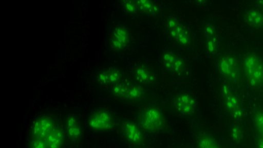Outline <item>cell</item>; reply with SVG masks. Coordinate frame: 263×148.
Segmentation results:
<instances>
[{
    "label": "cell",
    "instance_id": "obj_20",
    "mask_svg": "<svg viewBox=\"0 0 263 148\" xmlns=\"http://www.w3.org/2000/svg\"><path fill=\"white\" fill-rule=\"evenodd\" d=\"M197 148H221L217 141L211 135L203 134L197 141Z\"/></svg>",
    "mask_w": 263,
    "mask_h": 148
},
{
    "label": "cell",
    "instance_id": "obj_4",
    "mask_svg": "<svg viewBox=\"0 0 263 148\" xmlns=\"http://www.w3.org/2000/svg\"><path fill=\"white\" fill-rule=\"evenodd\" d=\"M138 124L143 131L149 133H156L163 130L166 121L159 108L150 106L143 109L139 114Z\"/></svg>",
    "mask_w": 263,
    "mask_h": 148
},
{
    "label": "cell",
    "instance_id": "obj_19",
    "mask_svg": "<svg viewBox=\"0 0 263 148\" xmlns=\"http://www.w3.org/2000/svg\"><path fill=\"white\" fill-rule=\"evenodd\" d=\"M138 9L142 12L149 14H156L159 13L160 9L154 2L147 0L135 1Z\"/></svg>",
    "mask_w": 263,
    "mask_h": 148
},
{
    "label": "cell",
    "instance_id": "obj_3",
    "mask_svg": "<svg viewBox=\"0 0 263 148\" xmlns=\"http://www.w3.org/2000/svg\"><path fill=\"white\" fill-rule=\"evenodd\" d=\"M243 74L248 84L252 88L263 86V61L255 53L245 54L241 62Z\"/></svg>",
    "mask_w": 263,
    "mask_h": 148
},
{
    "label": "cell",
    "instance_id": "obj_18",
    "mask_svg": "<svg viewBox=\"0 0 263 148\" xmlns=\"http://www.w3.org/2000/svg\"><path fill=\"white\" fill-rule=\"evenodd\" d=\"M253 123L257 135L263 139V109L256 107L252 112Z\"/></svg>",
    "mask_w": 263,
    "mask_h": 148
},
{
    "label": "cell",
    "instance_id": "obj_24",
    "mask_svg": "<svg viewBox=\"0 0 263 148\" xmlns=\"http://www.w3.org/2000/svg\"><path fill=\"white\" fill-rule=\"evenodd\" d=\"M259 5L263 8V1H259L258 2Z\"/></svg>",
    "mask_w": 263,
    "mask_h": 148
},
{
    "label": "cell",
    "instance_id": "obj_7",
    "mask_svg": "<svg viewBox=\"0 0 263 148\" xmlns=\"http://www.w3.org/2000/svg\"><path fill=\"white\" fill-rule=\"evenodd\" d=\"M220 91L227 110L234 119H241L243 116V110L241 100L238 95L227 84L222 85Z\"/></svg>",
    "mask_w": 263,
    "mask_h": 148
},
{
    "label": "cell",
    "instance_id": "obj_13",
    "mask_svg": "<svg viewBox=\"0 0 263 148\" xmlns=\"http://www.w3.org/2000/svg\"><path fill=\"white\" fill-rule=\"evenodd\" d=\"M129 39L127 30L122 26L117 27L114 30L111 36V46L116 50H121L127 45Z\"/></svg>",
    "mask_w": 263,
    "mask_h": 148
},
{
    "label": "cell",
    "instance_id": "obj_12",
    "mask_svg": "<svg viewBox=\"0 0 263 148\" xmlns=\"http://www.w3.org/2000/svg\"><path fill=\"white\" fill-rule=\"evenodd\" d=\"M162 62L164 67L171 72L180 74L185 69V65L182 59L176 54L167 51L162 55Z\"/></svg>",
    "mask_w": 263,
    "mask_h": 148
},
{
    "label": "cell",
    "instance_id": "obj_9",
    "mask_svg": "<svg viewBox=\"0 0 263 148\" xmlns=\"http://www.w3.org/2000/svg\"><path fill=\"white\" fill-rule=\"evenodd\" d=\"M166 26L170 35L178 44L182 46L189 45L191 36L186 28L174 17L167 19Z\"/></svg>",
    "mask_w": 263,
    "mask_h": 148
},
{
    "label": "cell",
    "instance_id": "obj_11",
    "mask_svg": "<svg viewBox=\"0 0 263 148\" xmlns=\"http://www.w3.org/2000/svg\"><path fill=\"white\" fill-rule=\"evenodd\" d=\"M175 109L180 114L188 116L195 111L196 103L195 98L187 93H181L177 95L173 101Z\"/></svg>",
    "mask_w": 263,
    "mask_h": 148
},
{
    "label": "cell",
    "instance_id": "obj_8",
    "mask_svg": "<svg viewBox=\"0 0 263 148\" xmlns=\"http://www.w3.org/2000/svg\"><path fill=\"white\" fill-rule=\"evenodd\" d=\"M111 92L116 97L132 101L141 100L144 91L139 85L131 83H118L112 86Z\"/></svg>",
    "mask_w": 263,
    "mask_h": 148
},
{
    "label": "cell",
    "instance_id": "obj_1",
    "mask_svg": "<svg viewBox=\"0 0 263 148\" xmlns=\"http://www.w3.org/2000/svg\"><path fill=\"white\" fill-rule=\"evenodd\" d=\"M66 145L60 118L45 114L34 120L29 132L28 148H64Z\"/></svg>",
    "mask_w": 263,
    "mask_h": 148
},
{
    "label": "cell",
    "instance_id": "obj_6",
    "mask_svg": "<svg viewBox=\"0 0 263 148\" xmlns=\"http://www.w3.org/2000/svg\"><path fill=\"white\" fill-rule=\"evenodd\" d=\"M88 127L93 132L104 133L111 131L115 126L114 117L110 112L104 109L92 111L87 121Z\"/></svg>",
    "mask_w": 263,
    "mask_h": 148
},
{
    "label": "cell",
    "instance_id": "obj_16",
    "mask_svg": "<svg viewBox=\"0 0 263 148\" xmlns=\"http://www.w3.org/2000/svg\"><path fill=\"white\" fill-rule=\"evenodd\" d=\"M135 79L141 84H151L155 81V77L154 73L145 66H139L134 71Z\"/></svg>",
    "mask_w": 263,
    "mask_h": 148
},
{
    "label": "cell",
    "instance_id": "obj_15",
    "mask_svg": "<svg viewBox=\"0 0 263 148\" xmlns=\"http://www.w3.org/2000/svg\"><path fill=\"white\" fill-rule=\"evenodd\" d=\"M122 78L121 73L117 69H110L100 72L98 76V82L104 85H115L119 83Z\"/></svg>",
    "mask_w": 263,
    "mask_h": 148
},
{
    "label": "cell",
    "instance_id": "obj_2",
    "mask_svg": "<svg viewBox=\"0 0 263 148\" xmlns=\"http://www.w3.org/2000/svg\"><path fill=\"white\" fill-rule=\"evenodd\" d=\"M67 144L76 147L82 143L84 139V127L80 115L74 112H67L61 118Z\"/></svg>",
    "mask_w": 263,
    "mask_h": 148
},
{
    "label": "cell",
    "instance_id": "obj_22",
    "mask_svg": "<svg viewBox=\"0 0 263 148\" xmlns=\"http://www.w3.org/2000/svg\"><path fill=\"white\" fill-rule=\"evenodd\" d=\"M123 5L125 11L128 13L135 12L138 9L135 1H124Z\"/></svg>",
    "mask_w": 263,
    "mask_h": 148
},
{
    "label": "cell",
    "instance_id": "obj_5",
    "mask_svg": "<svg viewBox=\"0 0 263 148\" xmlns=\"http://www.w3.org/2000/svg\"><path fill=\"white\" fill-rule=\"evenodd\" d=\"M218 70L227 81L233 84L239 83L243 76L241 63L231 53L221 55L218 61Z\"/></svg>",
    "mask_w": 263,
    "mask_h": 148
},
{
    "label": "cell",
    "instance_id": "obj_21",
    "mask_svg": "<svg viewBox=\"0 0 263 148\" xmlns=\"http://www.w3.org/2000/svg\"><path fill=\"white\" fill-rule=\"evenodd\" d=\"M231 136L232 139L237 143L240 142L243 137V132L238 125L233 126L231 130Z\"/></svg>",
    "mask_w": 263,
    "mask_h": 148
},
{
    "label": "cell",
    "instance_id": "obj_23",
    "mask_svg": "<svg viewBox=\"0 0 263 148\" xmlns=\"http://www.w3.org/2000/svg\"><path fill=\"white\" fill-rule=\"evenodd\" d=\"M256 144L257 148H263V139L258 135L256 137Z\"/></svg>",
    "mask_w": 263,
    "mask_h": 148
},
{
    "label": "cell",
    "instance_id": "obj_17",
    "mask_svg": "<svg viewBox=\"0 0 263 148\" xmlns=\"http://www.w3.org/2000/svg\"><path fill=\"white\" fill-rule=\"evenodd\" d=\"M245 18L247 22L252 27L256 28L263 27V12L258 9L249 10L246 12Z\"/></svg>",
    "mask_w": 263,
    "mask_h": 148
},
{
    "label": "cell",
    "instance_id": "obj_14",
    "mask_svg": "<svg viewBox=\"0 0 263 148\" xmlns=\"http://www.w3.org/2000/svg\"><path fill=\"white\" fill-rule=\"evenodd\" d=\"M205 47L208 52L212 54L217 50V38L214 27L208 24L204 27Z\"/></svg>",
    "mask_w": 263,
    "mask_h": 148
},
{
    "label": "cell",
    "instance_id": "obj_10",
    "mask_svg": "<svg viewBox=\"0 0 263 148\" xmlns=\"http://www.w3.org/2000/svg\"><path fill=\"white\" fill-rule=\"evenodd\" d=\"M121 128L123 137L129 143L135 145L143 143L144 138L142 129L138 124L127 120L122 123Z\"/></svg>",
    "mask_w": 263,
    "mask_h": 148
}]
</instances>
